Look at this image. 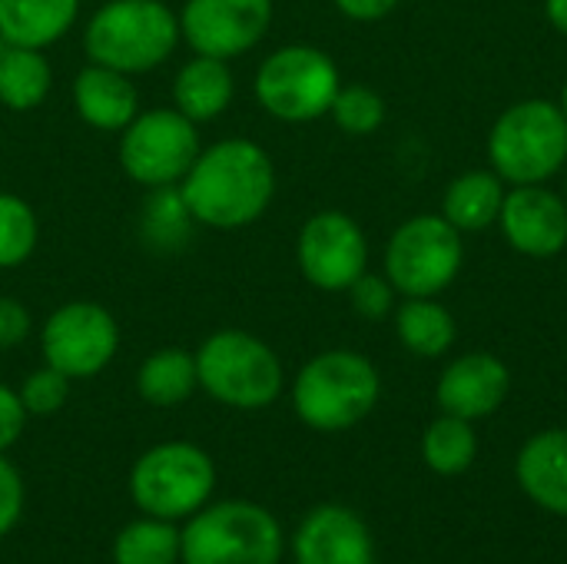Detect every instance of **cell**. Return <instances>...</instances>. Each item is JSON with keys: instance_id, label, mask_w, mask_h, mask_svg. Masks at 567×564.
I'll return each instance as SVG.
<instances>
[{"instance_id": "1", "label": "cell", "mask_w": 567, "mask_h": 564, "mask_svg": "<svg viewBox=\"0 0 567 564\" xmlns=\"http://www.w3.org/2000/svg\"><path fill=\"white\" fill-rule=\"evenodd\" d=\"M179 193L193 223L213 229H243L269 209L276 170L259 143L233 136L199 150L196 163L179 183Z\"/></svg>"}, {"instance_id": "2", "label": "cell", "mask_w": 567, "mask_h": 564, "mask_svg": "<svg viewBox=\"0 0 567 564\" xmlns=\"http://www.w3.org/2000/svg\"><path fill=\"white\" fill-rule=\"evenodd\" d=\"M179 40V13H173L163 0H110L83 30L90 63L130 76L166 63Z\"/></svg>"}, {"instance_id": "3", "label": "cell", "mask_w": 567, "mask_h": 564, "mask_svg": "<svg viewBox=\"0 0 567 564\" xmlns=\"http://www.w3.org/2000/svg\"><path fill=\"white\" fill-rule=\"evenodd\" d=\"M379 402L375 366L349 349H332L302 366L292 386L299 419L316 432H342L362 422Z\"/></svg>"}, {"instance_id": "4", "label": "cell", "mask_w": 567, "mask_h": 564, "mask_svg": "<svg viewBox=\"0 0 567 564\" xmlns=\"http://www.w3.org/2000/svg\"><path fill=\"white\" fill-rule=\"evenodd\" d=\"M282 529L252 502H216L189 515L179 532L183 564H279Z\"/></svg>"}, {"instance_id": "5", "label": "cell", "mask_w": 567, "mask_h": 564, "mask_svg": "<svg viewBox=\"0 0 567 564\" xmlns=\"http://www.w3.org/2000/svg\"><path fill=\"white\" fill-rule=\"evenodd\" d=\"M199 389L229 409H266L282 392L279 356L252 332L219 329L196 352Z\"/></svg>"}, {"instance_id": "6", "label": "cell", "mask_w": 567, "mask_h": 564, "mask_svg": "<svg viewBox=\"0 0 567 564\" xmlns=\"http://www.w3.org/2000/svg\"><path fill=\"white\" fill-rule=\"evenodd\" d=\"M216 489L213 459L193 442H163L143 452L130 472V495L150 519L179 522L196 515Z\"/></svg>"}, {"instance_id": "7", "label": "cell", "mask_w": 567, "mask_h": 564, "mask_svg": "<svg viewBox=\"0 0 567 564\" xmlns=\"http://www.w3.org/2000/svg\"><path fill=\"white\" fill-rule=\"evenodd\" d=\"M492 163L512 183H542L567 160V116L548 100H525L502 113L488 140Z\"/></svg>"}, {"instance_id": "8", "label": "cell", "mask_w": 567, "mask_h": 564, "mask_svg": "<svg viewBox=\"0 0 567 564\" xmlns=\"http://www.w3.org/2000/svg\"><path fill=\"white\" fill-rule=\"evenodd\" d=\"M252 90L259 106L276 120L309 123L329 113L339 93V70L322 50L292 43L259 63Z\"/></svg>"}, {"instance_id": "9", "label": "cell", "mask_w": 567, "mask_h": 564, "mask_svg": "<svg viewBox=\"0 0 567 564\" xmlns=\"http://www.w3.org/2000/svg\"><path fill=\"white\" fill-rule=\"evenodd\" d=\"M199 156V133L189 116L176 106L143 110L120 133L123 173L150 189L176 186Z\"/></svg>"}, {"instance_id": "10", "label": "cell", "mask_w": 567, "mask_h": 564, "mask_svg": "<svg viewBox=\"0 0 567 564\" xmlns=\"http://www.w3.org/2000/svg\"><path fill=\"white\" fill-rule=\"evenodd\" d=\"M462 266L458 229L442 216H415L389 243L385 269L399 293L412 299L435 296L445 289Z\"/></svg>"}, {"instance_id": "11", "label": "cell", "mask_w": 567, "mask_h": 564, "mask_svg": "<svg viewBox=\"0 0 567 564\" xmlns=\"http://www.w3.org/2000/svg\"><path fill=\"white\" fill-rule=\"evenodd\" d=\"M120 349V326L110 309L96 302H66L53 309L40 329L43 362L66 379L100 376Z\"/></svg>"}, {"instance_id": "12", "label": "cell", "mask_w": 567, "mask_h": 564, "mask_svg": "<svg viewBox=\"0 0 567 564\" xmlns=\"http://www.w3.org/2000/svg\"><path fill=\"white\" fill-rule=\"evenodd\" d=\"M272 23V0H186L179 37L199 53L233 60L252 50Z\"/></svg>"}, {"instance_id": "13", "label": "cell", "mask_w": 567, "mask_h": 564, "mask_svg": "<svg viewBox=\"0 0 567 564\" xmlns=\"http://www.w3.org/2000/svg\"><path fill=\"white\" fill-rule=\"evenodd\" d=\"M365 236L346 213H316L299 233V269L319 289H349L365 273Z\"/></svg>"}, {"instance_id": "14", "label": "cell", "mask_w": 567, "mask_h": 564, "mask_svg": "<svg viewBox=\"0 0 567 564\" xmlns=\"http://www.w3.org/2000/svg\"><path fill=\"white\" fill-rule=\"evenodd\" d=\"M296 564H375L365 522L342 505L312 509L292 542Z\"/></svg>"}, {"instance_id": "15", "label": "cell", "mask_w": 567, "mask_h": 564, "mask_svg": "<svg viewBox=\"0 0 567 564\" xmlns=\"http://www.w3.org/2000/svg\"><path fill=\"white\" fill-rule=\"evenodd\" d=\"M502 226L518 253L555 256L567 243L565 199L528 183L502 203Z\"/></svg>"}, {"instance_id": "16", "label": "cell", "mask_w": 567, "mask_h": 564, "mask_svg": "<svg viewBox=\"0 0 567 564\" xmlns=\"http://www.w3.org/2000/svg\"><path fill=\"white\" fill-rule=\"evenodd\" d=\"M508 386H512L508 369L495 356L475 352L445 369V376L439 382V406L449 416H458L468 422L485 419L505 402Z\"/></svg>"}, {"instance_id": "17", "label": "cell", "mask_w": 567, "mask_h": 564, "mask_svg": "<svg viewBox=\"0 0 567 564\" xmlns=\"http://www.w3.org/2000/svg\"><path fill=\"white\" fill-rule=\"evenodd\" d=\"M73 106L86 126L103 133H123L140 113V96L130 73L90 63L73 76Z\"/></svg>"}, {"instance_id": "18", "label": "cell", "mask_w": 567, "mask_h": 564, "mask_svg": "<svg viewBox=\"0 0 567 564\" xmlns=\"http://www.w3.org/2000/svg\"><path fill=\"white\" fill-rule=\"evenodd\" d=\"M518 482L535 505L567 515V429L542 432L522 449Z\"/></svg>"}, {"instance_id": "19", "label": "cell", "mask_w": 567, "mask_h": 564, "mask_svg": "<svg viewBox=\"0 0 567 564\" xmlns=\"http://www.w3.org/2000/svg\"><path fill=\"white\" fill-rule=\"evenodd\" d=\"M236 83L229 73V60L216 57H193L179 66L173 80V106L189 116L193 123H209L223 116L233 103Z\"/></svg>"}, {"instance_id": "20", "label": "cell", "mask_w": 567, "mask_h": 564, "mask_svg": "<svg viewBox=\"0 0 567 564\" xmlns=\"http://www.w3.org/2000/svg\"><path fill=\"white\" fill-rule=\"evenodd\" d=\"M80 13V0H0V37L7 47L43 50L63 40Z\"/></svg>"}, {"instance_id": "21", "label": "cell", "mask_w": 567, "mask_h": 564, "mask_svg": "<svg viewBox=\"0 0 567 564\" xmlns=\"http://www.w3.org/2000/svg\"><path fill=\"white\" fill-rule=\"evenodd\" d=\"M196 386H199L196 356H189L186 349H176V346L146 356L136 372V389H140L143 402H150L156 409H173V406L186 402L196 392Z\"/></svg>"}, {"instance_id": "22", "label": "cell", "mask_w": 567, "mask_h": 564, "mask_svg": "<svg viewBox=\"0 0 567 564\" xmlns=\"http://www.w3.org/2000/svg\"><path fill=\"white\" fill-rule=\"evenodd\" d=\"M53 83L50 60L33 47H3L0 50V106L27 113L37 110Z\"/></svg>"}, {"instance_id": "23", "label": "cell", "mask_w": 567, "mask_h": 564, "mask_svg": "<svg viewBox=\"0 0 567 564\" xmlns=\"http://www.w3.org/2000/svg\"><path fill=\"white\" fill-rule=\"evenodd\" d=\"M502 183L492 173L458 176L445 193V219L455 229H485L495 216H502Z\"/></svg>"}, {"instance_id": "24", "label": "cell", "mask_w": 567, "mask_h": 564, "mask_svg": "<svg viewBox=\"0 0 567 564\" xmlns=\"http://www.w3.org/2000/svg\"><path fill=\"white\" fill-rule=\"evenodd\" d=\"M116 564H176L179 562V529L163 519L130 522L113 542Z\"/></svg>"}, {"instance_id": "25", "label": "cell", "mask_w": 567, "mask_h": 564, "mask_svg": "<svg viewBox=\"0 0 567 564\" xmlns=\"http://www.w3.org/2000/svg\"><path fill=\"white\" fill-rule=\"evenodd\" d=\"M399 339L419 356H442L455 342V322L439 302L409 299L399 309Z\"/></svg>"}, {"instance_id": "26", "label": "cell", "mask_w": 567, "mask_h": 564, "mask_svg": "<svg viewBox=\"0 0 567 564\" xmlns=\"http://www.w3.org/2000/svg\"><path fill=\"white\" fill-rule=\"evenodd\" d=\"M475 449H478L475 432L468 419H458V416H445L432 422L422 442V455L429 469L439 475H462L475 462Z\"/></svg>"}, {"instance_id": "27", "label": "cell", "mask_w": 567, "mask_h": 564, "mask_svg": "<svg viewBox=\"0 0 567 564\" xmlns=\"http://www.w3.org/2000/svg\"><path fill=\"white\" fill-rule=\"evenodd\" d=\"M40 239L37 213L17 193H0V269L23 266Z\"/></svg>"}, {"instance_id": "28", "label": "cell", "mask_w": 567, "mask_h": 564, "mask_svg": "<svg viewBox=\"0 0 567 564\" xmlns=\"http://www.w3.org/2000/svg\"><path fill=\"white\" fill-rule=\"evenodd\" d=\"M189 226H193V216H189V209L183 203L179 186L153 189V196L146 199V209H143L146 243H153L159 249H173L189 236Z\"/></svg>"}, {"instance_id": "29", "label": "cell", "mask_w": 567, "mask_h": 564, "mask_svg": "<svg viewBox=\"0 0 567 564\" xmlns=\"http://www.w3.org/2000/svg\"><path fill=\"white\" fill-rule=\"evenodd\" d=\"M329 113L336 116V123L352 133V136H365L372 130L382 126L385 120V103L379 93H372L369 86H339Z\"/></svg>"}, {"instance_id": "30", "label": "cell", "mask_w": 567, "mask_h": 564, "mask_svg": "<svg viewBox=\"0 0 567 564\" xmlns=\"http://www.w3.org/2000/svg\"><path fill=\"white\" fill-rule=\"evenodd\" d=\"M20 402L27 409V416H53L66 406L70 399V379L53 369V366H43L37 372H30L20 386Z\"/></svg>"}, {"instance_id": "31", "label": "cell", "mask_w": 567, "mask_h": 564, "mask_svg": "<svg viewBox=\"0 0 567 564\" xmlns=\"http://www.w3.org/2000/svg\"><path fill=\"white\" fill-rule=\"evenodd\" d=\"M23 515V479L0 452V539L13 532Z\"/></svg>"}, {"instance_id": "32", "label": "cell", "mask_w": 567, "mask_h": 564, "mask_svg": "<svg viewBox=\"0 0 567 564\" xmlns=\"http://www.w3.org/2000/svg\"><path fill=\"white\" fill-rule=\"evenodd\" d=\"M352 306L365 316V319H382L392 306V289L385 286V279L379 276H359L352 286Z\"/></svg>"}, {"instance_id": "33", "label": "cell", "mask_w": 567, "mask_h": 564, "mask_svg": "<svg viewBox=\"0 0 567 564\" xmlns=\"http://www.w3.org/2000/svg\"><path fill=\"white\" fill-rule=\"evenodd\" d=\"M27 336H30V309L13 296H0V352L17 349Z\"/></svg>"}, {"instance_id": "34", "label": "cell", "mask_w": 567, "mask_h": 564, "mask_svg": "<svg viewBox=\"0 0 567 564\" xmlns=\"http://www.w3.org/2000/svg\"><path fill=\"white\" fill-rule=\"evenodd\" d=\"M27 425V409L20 402V396L7 386H0V452H7Z\"/></svg>"}, {"instance_id": "35", "label": "cell", "mask_w": 567, "mask_h": 564, "mask_svg": "<svg viewBox=\"0 0 567 564\" xmlns=\"http://www.w3.org/2000/svg\"><path fill=\"white\" fill-rule=\"evenodd\" d=\"M399 0H336V7L352 20H379L385 17Z\"/></svg>"}, {"instance_id": "36", "label": "cell", "mask_w": 567, "mask_h": 564, "mask_svg": "<svg viewBox=\"0 0 567 564\" xmlns=\"http://www.w3.org/2000/svg\"><path fill=\"white\" fill-rule=\"evenodd\" d=\"M548 17L558 30L567 33V0H548Z\"/></svg>"}, {"instance_id": "37", "label": "cell", "mask_w": 567, "mask_h": 564, "mask_svg": "<svg viewBox=\"0 0 567 564\" xmlns=\"http://www.w3.org/2000/svg\"><path fill=\"white\" fill-rule=\"evenodd\" d=\"M565 116H567V86H565Z\"/></svg>"}, {"instance_id": "38", "label": "cell", "mask_w": 567, "mask_h": 564, "mask_svg": "<svg viewBox=\"0 0 567 564\" xmlns=\"http://www.w3.org/2000/svg\"><path fill=\"white\" fill-rule=\"evenodd\" d=\"M3 47H7V43H3V37H0V50H3Z\"/></svg>"}]
</instances>
